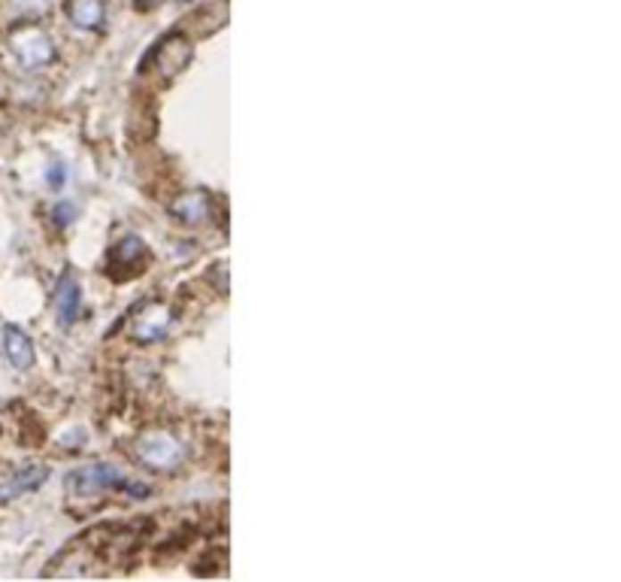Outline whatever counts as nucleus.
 I'll use <instances>...</instances> for the list:
<instances>
[{
  "label": "nucleus",
  "instance_id": "f257e3e1",
  "mask_svg": "<svg viewBox=\"0 0 621 582\" xmlns=\"http://www.w3.org/2000/svg\"><path fill=\"white\" fill-rule=\"evenodd\" d=\"M67 488L73 495H101V492H125V495H137V497H145L149 488H140L137 482H130L121 477V470H116L112 464H91V467H82V470H73L67 477Z\"/></svg>",
  "mask_w": 621,
  "mask_h": 582
},
{
  "label": "nucleus",
  "instance_id": "f03ea898",
  "mask_svg": "<svg viewBox=\"0 0 621 582\" xmlns=\"http://www.w3.org/2000/svg\"><path fill=\"white\" fill-rule=\"evenodd\" d=\"M134 455L143 467L167 473V470H176V467L182 464V458H186V446H182L173 434L155 431V434H145L137 440Z\"/></svg>",
  "mask_w": 621,
  "mask_h": 582
},
{
  "label": "nucleus",
  "instance_id": "7ed1b4c3",
  "mask_svg": "<svg viewBox=\"0 0 621 582\" xmlns=\"http://www.w3.org/2000/svg\"><path fill=\"white\" fill-rule=\"evenodd\" d=\"M10 52H12V58L19 61V67H25V71H40V67H46L55 58V46H52L49 34L40 28L15 30L10 40Z\"/></svg>",
  "mask_w": 621,
  "mask_h": 582
},
{
  "label": "nucleus",
  "instance_id": "20e7f679",
  "mask_svg": "<svg viewBox=\"0 0 621 582\" xmlns=\"http://www.w3.org/2000/svg\"><path fill=\"white\" fill-rule=\"evenodd\" d=\"M167 328H170V312L164 310V306H145V310L137 316L134 321V337L143 343H155L161 340V337L167 334Z\"/></svg>",
  "mask_w": 621,
  "mask_h": 582
},
{
  "label": "nucleus",
  "instance_id": "39448f33",
  "mask_svg": "<svg viewBox=\"0 0 621 582\" xmlns=\"http://www.w3.org/2000/svg\"><path fill=\"white\" fill-rule=\"evenodd\" d=\"M4 352L15 370H28V367L34 364V343H30V337L15 325L4 328Z\"/></svg>",
  "mask_w": 621,
  "mask_h": 582
},
{
  "label": "nucleus",
  "instance_id": "423d86ee",
  "mask_svg": "<svg viewBox=\"0 0 621 582\" xmlns=\"http://www.w3.org/2000/svg\"><path fill=\"white\" fill-rule=\"evenodd\" d=\"M67 15H70V21L76 28L97 30L106 19V4H104V0H70Z\"/></svg>",
  "mask_w": 621,
  "mask_h": 582
},
{
  "label": "nucleus",
  "instance_id": "0eeeda50",
  "mask_svg": "<svg viewBox=\"0 0 621 582\" xmlns=\"http://www.w3.org/2000/svg\"><path fill=\"white\" fill-rule=\"evenodd\" d=\"M46 477H49V467H40V464L19 470L10 482H6L4 488H0V503L12 501V497H19V495H25V492H34L40 482H46Z\"/></svg>",
  "mask_w": 621,
  "mask_h": 582
},
{
  "label": "nucleus",
  "instance_id": "6e6552de",
  "mask_svg": "<svg viewBox=\"0 0 621 582\" xmlns=\"http://www.w3.org/2000/svg\"><path fill=\"white\" fill-rule=\"evenodd\" d=\"M79 303H82V291H79V286H76V279L67 273L58 286V316L64 325L76 321V316H79Z\"/></svg>",
  "mask_w": 621,
  "mask_h": 582
},
{
  "label": "nucleus",
  "instance_id": "1a4fd4ad",
  "mask_svg": "<svg viewBox=\"0 0 621 582\" xmlns=\"http://www.w3.org/2000/svg\"><path fill=\"white\" fill-rule=\"evenodd\" d=\"M173 216L188 221V225H197V221H203L206 216H210V197L201 195V191L179 197V201L173 204Z\"/></svg>",
  "mask_w": 621,
  "mask_h": 582
},
{
  "label": "nucleus",
  "instance_id": "9d476101",
  "mask_svg": "<svg viewBox=\"0 0 621 582\" xmlns=\"http://www.w3.org/2000/svg\"><path fill=\"white\" fill-rule=\"evenodd\" d=\"M137 258H145V246H143L140 237H125V240L116 246V252H112V262L116 264L137 267ZM137 270H140V267H137Z\"/></svg>",
  "mask_w": 621,
  "mask_h": 582
},
{
  "label": "nucleus",
  "instance_id": "9b49d317",
  "mask_svg": "<svg viewBox=\"0 0 621 582\" xmlns=\"http://www.w3.org/2000/svg\"><path fill=\"white\" fill-rule=\"evenodd\" d=\"M49 182L55 188L64 186V182H67V170H64V167H52V170H49Z\"/></svg>",
  "mask_w": 621,
  "mask_h": 582
},
{
  "label": "nucleus",
  "instance_id": "f8f14e48",
  "mask_svg": "<svg viewBox=\"0 0 621 582\" xmlns=\"http://www.w3.org/2000/svg\"><path fill=\"white\" fill-rule=\"evenodd\" d=\"M70 216H73V206H70V204L55 206V219L61 221V225H67V221H70Z\"/></svg>",
  "mask_w": 621,
  "mask_h": 582
},
{
  "label": "nucleus",
  "instance_id": "ddd939ff",
  "mask_svg": "<svg viewBox=\"0 0 621 582\" xmlns=\"http://www.w3.org/2000/svg\"><path fill=\"white\" fill-rule=\"evenodd\" d=\"M134 4H137V6H143V10H149V6H155L158 0H134Z\"/></svg>",
  "mask_w": 621,
  "mask_h": 582
},
{
  "label": "nucleus",
  "instance_id": "4468645a",
  "mask_svg": "<svg viewBox=\"0 0 621 582\" xmlns=\"http://www.w3.org/2000/svg\"><path fill=\"white\" fill-rule=\"evenodd\" d=\"M182 4H191V0H182Z\"/></svg>",
  "mask_w": 621,
  "mask_h": 582
}]
</instances>
